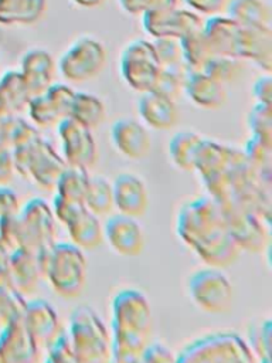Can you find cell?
<instances>
[{"mask_svg":"<svg viewBox=\"0 0 272 363\" xmlns=\"http://www.w3.org/2000/svg\"><path fill=\"white\" fill-rule=\"evenodd\" d=\"M150 306L137 291H120L112 302L113 352L118 363H132L143 353L150 333Z\"/></svg>","mask_w":272,"mask_h":363,"instance_id":"7a4b0ae2","label":"cell"},{"mask_svg":"<svg viewBox=\"0 0 272 363\" xmlns=\"http://www.w3.org/2000/svg\"><path fill=\"white\" fill-rule=\"evenodd\" d=\"M252 95L256 99V104L271 105L272 101V81L271 77H259L252 85Z\"/></svg>","mask_w":272,"mask_h":363,"instance_id":"b9f144b4","label":"cell"},{"mask_svg":"<svg viewBox=\"0 0 272 363\" xmlns=\"http://www.w3.org/2000/svg\"><path fill=\"white\" fill-rule=\"evenodd\" d=\"M228 17L241 27L271 28V9L262 0H231L227 4Z\"/></svg>","mask_w":272,"mask_h":363,"instance_id":"cb8c5ba5","label":"cell"},{"mask_svg":"<svg viewBox=\"0 0 272 363\" xmlns=\"http://www.w3.org/2000/svg\"><path fill=\"white\" fill-rule=\"evenodd\" d=\"M16 172L13 153L8 147L0 146V186H7Z\"/></svg>","mask_w":272,"mask_h":363,"instance_id":"60d3db41","label":"cell"},{"mask_svg":"<svg viewBox=\"0 0 272 363\" xmlns=\"http://www.w3.org/2000/svg\"><path fill=\"white\" fill-rule=\"evenodd\" d=\"M105 105L96 95L75 92L69 109V118L92 130L105 121Z\"/></svg>","mask_w":272,"mask_h":363,"instance_id":"4316f807","label":"cell"},{"mask_svg":"<svg viewBox=\"0 0 272 363\" xmlns=\"http://www.w3.org/2000/svg\"><path fill=\"white\" fill-rule=\"evenodd\" d=\"M118 3L125 13L136 16L147 11L176 7L177 0H118Z\"/></svg>","mask_w":272,"mask_h":363,"instance_id":"74e56055","label":"cell"},{"mask_svg":"<svg viewBox=\"0 0 272 363\" xmlns=\"http://www.w3.org/2000/svg\"><path fill=\"white\" fill-rule=\"evenodd\" d=\"M41 275L50 288L64 299L78 298L86 284V258L72 242H58L38 251Z\"/></svg>","mask_w":272,"mask_h":363,"instance_id":"3957f363","label":"cell"},{"mask_svg":"<svg viewBox=\"0 0 272 363\" xmlns=\"http://www.w3.org/2000/svg\"><path fill=\"white\" fill-rule=\"evenodd\" d=\"M103 242L120 257H137L144 248L146 238L137 218L116 213L103 224Z\"/></svg>","mask_w":272,"mask_h":363,"instance_id":"7c38bea8","label":"cell"},{"mask_svg":"<svg viewBox=\"0 0 272 363\" xmlns=\"http://www.w3.org/2000/svg\"><path fill=\"white\" fill-rule=\"evenodd\" d=\"M89 179L91 176L88 174V170L67 166L55 183V194L84 204V197L88 189Z\"/></svg>","mask_w":272,"mask_h":363,"instance_id":"f546056e","label":"cell"},{"mask_svg":"<svg viewBox=\"0 0 272 363\" xmlns=\"http://www.w3.org/2000/svg\"><path fill=\"white\" fill-rule=\"evenodd\" d=\"M244 156L252 166H269L271 142L252 136L245 145Z\"/></svg>","mask_w":272,"mask_h":363,"instance_id":"8d00e7d4","label":"cell"},{"mask_svg":"<svg viewBox=\"0 0 272 363\" xmlns=\"http://www.w3.org/2000/svg\"><path fill=\"white\" fill-rule=\"evenodd\" d=\"M57 132L61 143V156L67 166L85 170L95 166L98 160V147L91 129L68 116L58 122Z\"/></svg>","mask_w":272,"mask_h":363,"instance_id":"ba28073f","label":"cell"},{"mask_svg":"<svg viewBox=\"0 0 272 363\" xmlns=\"http://www.w3.org/2000/svg\"><path fill=\"white\" fill-rule=\"evenodd\" d=\"M203 33L215 55L238 58L241 26L231 17H210L203 23Z\"/></svg>","mask_w":272,"mask_h":363,"instance_id":"d6986e66","label":"cell"},{"mask_svg":"<svg viewBox=\"0 0 272 363\" xmlns=\"http://www.w3.org/2000/svg\"><path fill=\"white\" fill-rule=\"evenodd\" d=\"M55 221L52 208L44 200H28L17 213L18 247L38 252L54 245Z\"/></svg>","mask_w":272,"mask_h":363,"instance_id":"52a82bcc","label":"cell"},{"mask_svg":"<svg viewBox=\"0 0 272 363\" xmlns=\"http://www.w3.org/2000/svg\"><path fill=\"white\" fill-rule=\"evenodd\" d=\"M69 240L82 251L98 248L103 242V224L85 207L65 225Z\"/></svg>","mask_w":272,"mask_h":363,"instance_id":"603a6c76","label":"cell"},{"mask_svg":"<svg viewBox=\"0 0 272 363\" xmlns=\"http://www.w3.org/2000/svg\"><path fill=\"white\" fill-rule=\"evenodd\" d=\"M74 95L75 92L71 86L52 82L45 92L31 96L28 102V112L33 122L41 128L58 125L60 121L69 116Z\"/></svg>","mask_w":272,"mask_h":363,"instance_id":"30bf717a","label":"cell"},{"mask_svg":"<svg viewBox=\"0 0 272 363\" xmlns=\"http://www.w3.org/2000/svg\"><path fill=\"white\" fill-rule=\"evenodd\" d=\"M183 91L191 104L203 109H218L228 99L225 85L205 72H188Z\"/></svg>","mask_w":272,"mask_h":363,"instance_id":"ffe728a7","label":"cell"},{"mask_svg":"<svg viewBox=\"0 0 272 363\" xmlns=\"http://www.w3.org/2000/svg\"><path fill=\"white\" fill-rule=\"evenodd\" d=\"M188 72L190 71L187 69V67L184 64L162 67L157 82L154 85V89L167 96L174 98L176 95L180 94V91H183Z\"/></svg>","mask_w":272,"mask_h":363,"instance_id":"1f68e13d","label":"cell"},{"mask_svg":"<svg viewBox=\"0 0 272 363\" xmlns=\"http://www.w3.org/2000/svg\"><path fill=\"white\" fill-rule=\"evenodd\" d=\"M153 47L156 50L162 67H171L184 64L180 40L176 38H154Z\"/></svg>","mask_w":272,"mask_h":363,"instance_id":"d590c367","label":"cell"},{"mask_svg":"<svg viewBox=\"0 0 272 363\" xmlns=\"http://www.w3.org/2000/svg\"><path fill=\"white\" fill-rule=\"evenodd\" d=\"M203 72H205L207 75H210L211 78H214L220 84L227 85V84L235 81L239 77L241 65L238 64L237 58L215 55L207 64V67L204 68Z\"/></svg>","mask_w":272,"mask_h":363,"instance_id":"836d02e7","label":"cell"},{"mask_svg":"<svg viewBox=\"0 0 272 363\" xmlns=\"http://www.w3.org/2000/svg\"><path fill=\"white\" fill-rule=\"evenodd\" d=\"M238 58H248L265 71H271L272 28L241 27Z\"/></svg>","mask_w":272,"mask_h":363,"instance_id":"7402d4cb","label":"cell"},{"mask_svg":"<svg viewBox=\"0 0 272 363\" xmlns=\"http://www.w3.org/2000/svg\"><path fill=\"white\" fill-rule=\"evenodd\" d=\"M110 143L115 150L129 160H142L147 157L152 147V139L147 128L132 118L115 121L109 130Z\"/></svg>","mask_w":272,"mask_h":363,"instance_id":"4fadbf2b","label":"cell"},{"mask_svg":"<svg viewBox=\"0 0 272 363\" xmlns=\"http://www.w3.org/2000/svg\"><path fill=\"white\" fill-rule=\"evenodd\" d=\"M23 323L37 345V347L48 346L58 336L60 320L55 311L42 299H35L26 303L23 315Z\"/></svg>","mask_w":272,"mask_h":363,"instance_id":"2e32d148","label":"cell"},{"mask_svg":"<svg viewBox=\"0 0 272 363\" xmlns=\"http://www.w3.org/2000/svg\"><path fill=\"white\" fill-rule=\"evenodd\" d=\"M84 207L99 218L109 216L115 210L112 182L102 176L91 177L84 197Z\"/></svg>","mask_w":272,"mask_h":363,"instance_id":"f1b7e54d","label":"cell"},{"mask_svg":"<svg viewBox=\"0 0 272 363\" xmlns=\"http://www.w3.org/2000/svg\"><path fill=\"white\" fill-rule=\"evenodd\" d=\"M38 347L21 316L0 328V363H37Z\"/></svg>","mask_w":272,"mask_h":363,"instance_id":"9a60e30c","label":"cell"},{"mask_svg":"<svg viewBox=\"0 0 272 363\" xmlns=\"http://www.w3.org/2000/svg\"><path fill=\"white\" fill-rule=\"evenodd\" d=\"M183 62L190 72H203L207 64L215 57L203 28L180 38Z\"/></svg>","mask_w":272,"mask_h":363,"instance_id":"d4e9b609","label":"cell"},{"mask_svg":"<svg viewBox=\"0 0 272 363\" xmlns=\"http://www.w3.org/2000/svg\"><path fill=\"white\" fill-rule=\"evenodd\" d=\"M113 206L116 213L139 218L149 208V189L135 173H120L112 182Z\"/></svg>","mask_w":272,"mask_h":363,"instance_id":"5bb4252c","label":"cell"},{"mask_svg":"<svg viewBox=\"0 0 272 363\" xmlns=\"http://www.w3.org/2000/svg\"><path fill=\"white\" fill-rule=\"evenodd\" d=\"M11 248L6 244V241L0 235V285H8V259L11 255Z\"/></svg>","mask_w":272,"mask_h":363,"instance_id":"7bdbcfd3","label":"cell"},{"mask_svg":"<svg viewBox=\"0 0 272 363\" xmlns=\"http://www.w3.org/2000/svg\"><path fill=\"white\" fill-rule=\"evenodd\" d=\"M106 50L103 44L91 37L81 35L61 54L57 69L68 82H86L96 78L105 68Z\"/></svg>","mask_w":272,"mask_h":363,"instance_id":"277c9868","label":"cell"},{"mask_svg":"<svg viewBox=\"0 0 272 363\" xmlns=\"http://www.w3.org/2000/svg\"><path fill=\"white\" fill-rule=\"evenodd\" d=\"M41 267L38 254L27 248H14L8 259V281L10 286L21 295L35 291L41 278Z\"/></svg>","mask_w":272,"mask_h":363,"instance_id":"ac0fdd59","label":"cell"},{"mask_svg":"<svg viewBox=\"0 0 272 363\" xmlns=\"http://www.w3.org/2000/svg\"><path fill=\"white\" fill-rule=\"evenodd\" d=\"M177 234L210 267H225L237 258L238 245L217 201L198 197L184 204L177 217Z\"/></svg>","mask_w":272,"mask_h":363,"instance_id":"6da1fadb","label":"cell"},{"mask_svg":"<svg viewBox=\"0 0 272 363\" xmlns=\"http://www.w3.org/2000/svg\"><path fill=\"white\" fill-rule=\"evenodd\" d=\"M23 295L8 285H0V328L23 315Z\"/></svg>","mask_w":272,"mask_h":363,"instance_id":"d6a6232c","label":"cell"},{"mask_svg":"<svg viewBox=\"0 0 272 363\" xmlns=\"http://www.w3.org/2000/svg\"><path fill=\"white\" fill-rule=\"evenodd\" d=\"M137 112L143 125L156 130L171 129L178 121V111L173 98L156 89L142 94L137 101Z\"/></svg>","mask_w":272,"mask_h":363,"instance_id":"e0dca14e","label":"cell"},{"mask_svg":"<svg viewBox=\"0 0 272 363\" xmlns=\"http://www.w3.org/2000/svg\"><path fill=\"white\" fill-rule=\"evenodd\" d=\"M201 17L190 10H180L176 7L147 11L142 14L143 30L154 38H176L203 28Z\"/></svg>","mask_w":272,"mask_h":363,"instance_id":"9c48e42d","label":"cell"},{"mask_svg":"<svg viewBox=\"0 0 272 363\" xmlns=\"http://www.w3.org/2000/svg\"><path fill=\"white\" fill-rule=\"evenodd\" d=\"M191 10L204 14H218L227 9L228 0H183Z\"/></svg>","mask_w":272,"mask_h":363,"instance_id":"ab89813d","label":"cell"},{"mask_svg":"<svg viewBox=\"0 0 272 363\" xmlns=\"http://www.w3.org/2000/svg\"><path fill=\"white\" fill-rule=\"evenodd\" d=\"M162 65L159 62L153 43L147 40H133L126 44L119 58V72L123 82L136 92L154 89Z\"/></svg>","mask_w":272,"mask_h":363,"instance_id":"8992f818","label":"cell"},{"mask_svg":"<svg viewBox=\"0 0 272 363\" xmlns=\"http://www.w3.org/2000/svg\"><path fill=\"white\" fill-rule=\"evenodd\" d=\"M21 75L30 89L31 96L45 92L52 84L55 75V62L52 55L45 50H30L21 62Z\"/></svg>","mask_w":272,"mask_h":363,"instance_id":"44dd1931","label":"cell"},{"mask_svg":"<svg viewBox=\"0 0 272 363\" xmlns=\"http://www.w3.org/2000/svg\"><path fill=\"white\" fill-rule=\"evenodd\" d=\"M45 7L47 0H0V21L31 24L42 16Z\"/></svg>","mask_w":272,"mask_h":363,"instance_id":"83f0119b","label":"cell"},{"mask_svg":"<svg viewBox=\"0 0 272 363\" xmlns=\"http://www.w3.org/2000/svg\"><path fill=\"white\" fill-rule=\"evenodd\" d=\"M1 86L0 102H3L4 108L20 111L24 106H28L31 94L21 74L8 72L3 78Z\"/></svg>","mask_w":272,"mask_h":363,"instance_id":"4dcf8cb0","label":"cell"},{"mask_svg":"<svg viewBox=\"0 0 272 363\" xmlns=\"http://www.w3.org/2000/svg\"><path fill=\"white\" fill-rule=\"evenodd\" d=\"M51 208H52L55 220L58 223L67 225L84 208V204L78 203V201L68 200L65 197H61V196L55 194L54 200H52V207Z\"/></svg>","mask_w":272,"mask_h":363,"instance_id":"f35d334b","label":"cell"},{"mask_svg":"<svg viewBox=\"0 0 272 363\" xmlns=\"http://www.w3.org/2000/svg\"><path fill=\"white\" fill-rule=\"evenodd\" d=\"M201 140L203 136L191 130L176 133L169 142V156L171 163L183 172H193L196 153Z\"/></svg>","mask_w":272,"mask_h":363,"instance_id":"484cf974","label":"cell"},{"mask_svg":"<svg viewBox=\"0 0 272 363\" xmlns=\"http://www.w3.org/2000/svg\"><path fill=\"white\" fill-rule=\"evenodd\" d=\"M248 125L252 130V136L271 142V135H272L271 105L255 104L248 115Z\"/></svg>","mask_w":272,"mask_h":363,"instance_id":"e575fe53","label":"cell"},{"mask_svg":"<svg viewBox=\"0 0 272 363\" xmlns=\"http://www.w3.org/2000/svg\"><path fill=\"white\" fill-rule=\"evenodd\" d=\"M187 294L190 301L203 312L222 315L232 305V285L227 275L217 267H205L194 271L187 279Z\"/></svg>","mask_w":272,"mask_h":363,"instance_id":"5b68a950","label":"cell"},{"mask_svg":"<svg viewBox=\"0 0 272 363\" xmlns=\"http://www.w3.org/2000/svg\"><path fill=\"white\" fill-rule=\"evenodd\" d=\"M71 1L84 9H95V7L101 6L105 0H71Z\"/></svg>","mask_w":272,"mask_h":363,"instance_id":"ee69618b","label":"cell"},{"mask_svg":"<svg viewBox=\"0 0 272 363\" xmlns=\"http://www.w3.org/2000/svg\"><path fill=\"white\" fill-rule=\"evenodd\" d=\"M106 346V332L94 311L78 308L72 318V349L75 357L96 360L101 354L105 356Z\"/></svg>","mask_w":272,"mask_h":363,"instance_id":"8fae6325","label":"cell"}]
</instances>
